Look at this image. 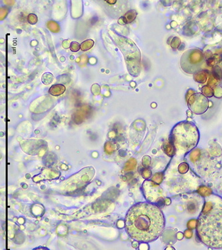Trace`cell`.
Here are the masks:
<instances>
[{"instance_id": "cell-1", "label": "cell", "mask_w": 222, "mask_h": 250, "mask_svg": "<svg viewBox=\"0 0 222 250\" xmlns=\"http://www.w3.org/2000/svg\"><path fill=\"white\" fill-rule=\"evenodd\" d=\"M165 224L162 211L149 202H140L132 206L124 220V228L131 238L146 243L156 240L160 236Z\"/></svg>"}, {"instance_id": "cell-2", "label": "cell", "mask_w": 222, "mask_h": 250, "mask_svg": "<svg viewBox=\"0 0 222 250\" xmlns=\"http://www.w3.org/2000/svg\"><path fill=\"white\" fill-rule=\"evenodd\" d=\"M198 220L200 240L210 248L222 249V197L215 194L205 197Z\"/></svg>"}, {"instance_id": "cell-3", "label": "cell", "mask_w": 222, "mask_h": 250, "mask_svg": "<svg viewBox=\"0 0 222 250\" xmlns=\"http://www.w3.org/2000/svg\"><path fill=\"white\" fill-rule=\"evenodd\" d=\"M171 144L178 150L188 152L198 144L199 133L196 126L190 123L177 124L172 130Z\"/></svg>"}, {"instance_id": "cell-4", "label": "cell", "mask_w": 222, "mask_h": 250, "mask_svg": "<svg viewBox=\"0 0 222 250\" xmlns=\"http://www.w3.org/2000/svg\"><path fill=\"white\" fill-rule=\"evenodd\" d=\"M137 12L135 10H130L123 16H122L118 20L119 24L125 25L132 22L136 17Z\"/></svg>"}, {"instance_id": "cell-5", "label": "cell", "mask_w": 222, "mask_h": 250, "mask_svg": "<svg viewBox=\"0 0 222 250\" xmlns=\"http://www.w3.org/2000/svg\"><path fill=\"white\" fill-rule=\"evenodd\" d=\"M65 87L63 84H54L49 88V94L53 96H59L65 92Z\"/></svg>"}, {"instance_id": "cell-6", "label": "cell", "mask_w": 222, "mask_h": 250, "mask_svg": "<svg viewBox=\"0 0 222 250\" xmlns=\"http://www.w3.org/2000/svg\"><path fill=\"white\" fill-rule=\"evenodd\" d=\"M199 203L197 201L196 199H190L187 204V210L189 214L191 215H194L198 212L200 208H199Z\"/></svg>"}, {"instance_id": "cell-7", "label": "cell", "mask_w": 222, "mask_h": 250, "mask_svg": "<svg viewBox=\"0 0 222 250\" xmlns=\"http://www.w3.org/2000/svg\"><path fill=\"white\" fill-rule=\"evenodd\" d=\"M198 193L202 197H207L212 194V190L207 186H201L198 188Z\"/></svg>"}, {"instance_id": "cell-8", "label": "cell", "mask_w": 222, "mask_h": 250, "mask_svg": "<svg viewBox=\"0 0 222 250\" xmlns=\"http://www.w3.org/2000/svg\"><path fill=\"white\" fill-rule=\"evenodd\" d=\"M41 81H42V83L43 84L50 85L53 81V75L51 73L46 72V73L43 74L42 77H41Z\"/></svg>"}, {"instance_id": "cell-9", "label": "cell", "mask_w": 222, "mask_h": 250, "mask_svg": "<svg viewBox=\"0 0 222 250\" xmlns=\"http://www.w3.org/2000/svg\"><path fill=\"white\" fill-rule=\"evenodd\" d=\"M47 27L51 32L53 33H58L60 31L59 26L57 23L54 21H49L47 22Z\"/></svg>"}, {"instance_id": "cell-10", "label": "cell", "mask_w": 222, "mask_h": 250, "mask_svg": "<svg viewBox=\"0 0 222 250\" xmlns=\"http://www.w3.org/2000/svg\"><path fill=\"white\" fill-rule=\"evenodd\" d=\"M93 45H94V41L92 40H87L82 43V44H81V49L83 51H88L92 48L93 46Z\"/></svg>"}, {"instance_id": "cell-11", "label": "cell", "mask_w": 222, "mask_h": 250, "mask_svg": "<svg viewBox=\"0 0 222 250\" xmlns=\"http://www.w3.org/2000/svg\"><path fill=\"white\" fill-rule=\"evenodd\" d=\"M163 179V173H157L153 175L152 177V181L155 183V184H159L162 182Z\"/></svg>"}, {"instance_id": "cell-12", "label": "cell", "mask_w": 222, "mask_h": 250, "mask_svg": "<svg viewBox=\"0 0 222 250\" xmlns=\"http://www.w3.org/2000/svg\"><path fill=\"white\" fill-rule=\"evenodd\" d=\"M163 149H164L165 152L166 153L168 156H173L174 148H173V146L172 145V144H166V145H165Z\"/></svg>"}, {"instance_id": "cell-13", "label": "cell", "mask_w": 222, "mask_h": 250, "mask_svg": "<svg viewBox=\"0 0 222 250\" xmlns=\"http://www.w3.org/2000/svg\"><path fill=\"white\" fill-rule=\"evenodd\" d=\"M198 224V220H196V219H192V220H190L188 222L187 226H188V229L193 230V229L197 228Z\"/></svg>"}, {"instance_id": "cell-14", "label": "cell", "mask_w": 222, "mask_h": 250, "mask_svg": "<svg viewBox=\"0 0 222 250\" xmlns=\"http://www.w3.org/2000/svg\"><path fill=\"white\" fill-rule=\"evenodd\" d=\"M70 50L73 52H77L81 49V45L78 42H73L70 43Z\"/></svg>"}, {"instance_id": "cell-15", "label": "cell", "mask_w": 222, "mask_h": 250, "mask_svg": "<svg viewBox=\"0 0 222 250\" xmlns=\"http://www.w3.org/2000/svg\"><path fill=\"white\" fill-rule=\"evenodd\" d=\"M189 170V166L188 164H186V163H182L178 167V171H179V172L180 173H182V174H184V173H186L187 171H188Z\"/></svg>"}, {"instance_id": "cell-16", "label": "cell", "mask_w": 222, "mask_h": 250, "mask_svg": "<svg viewBox=\"0 0 222 250\" xmlns=\"http://www.w3.org/2000/svg\"><path fill=\"white\" fill-rule=\"evenodd\" d=\"M37 20H38V19H37V17L36 14L30 13V15H28V22L30 23V24L32 25L36 24L37 22Z\"/></svg>"}, {"instance_id": "cell-17", "label": "cell", "mask_w": 222, "mask_h": 250, "mask_svg": "<svg viewBox=\"0 0 222 250\" xmlns=\"http://www.w3.org/2000/svg\"><path fill=\"white\" fill-rule=\"evenodd\" d=\"M200 151H198V150H197L196 151H194V152H192L190 154V160L192 162H196L200 158Z\"/></svg>"}, {"instance_id": "cell-18", "label": "cell", "mask_w": 222, "mask_h": 250, "mask_svg": "<svg viewBox=\"0 0 222 250\" xmlns=\"http://www.w3.org/2000/svg\"><path fill=\"white\" fill-rule=\"evenodd\" d=\"M184 237H186V238L190 239V238H191V237H192L193 231H192V229H187V230H186L185 231H184Z\"/></svg>"}, {"instance_id": "cell-19", "label": "cell", "mask_w": 222, "mask_h": 250, "mask_svg": "<svg viewBox=\"0 0 222 250\" xmlns=\"http://www.w3.org/2000/svg\"><path fill=\"white\" fill-rule=\"evenodd\" d=\"M144 173H146V175H144V177H146V178H149V177H151V173L150 170H149V169H146V170L144 171Z\"/></svg>"}, {"instance_id": "cell-20", "label": "cell", "mask_w": 222, "mask_h": 250, "mask_svg": "<svg viewBox=\"0 0 222 250\" xmlns=\"http://www.w3.org/2000/svg\"><path fill=\"white\" fill-rule=\"evenodd\" d=\"M176 236H177V239H179V240H181V239H183V237H184V235L183 233L178 232L177 233V235H176Z\"/></svg>"}, {"instance_id": "cell-21", "label": "cell", "mask_w": 222, "mask_h": 250, "mask_svg": "<svg viewBox=\"0 0 222 250\" xmlns=\"http://www.w3.org/2000/svg\"><path fill=\"white\" fill-rule=\"evenodd\" d=\"M106 3L110 4V5H113V4H115L117 1L116 0H106V1H105Z\"/></svg>"}, {"instance_id": "cell-22", "label": "cell", "mask_w": 222, "mask_h": 250, "mask_svg": "<svg viewBox=\"0 0 222 250\" xmlns=\"http://www.w3.org/2000/svg\"><path fill=\"white\" fill-rule=\"evenodd\" d=\"M33 250H49L48 248H47V247H36V248L34 249Z\"/></svg>"}, {"instance_id": "cell-23", "label": "cell", "mask_w": 222, "mask_h": 250, "mask_svg": "<svg viewBox=\"0 0 222 250\" xmlns=\"http://www.w3.org/2000/svg\"><path fill=\"white\" fill-rule=\"evenodd\" d=\"M165 250H175V249L173 248V247H171V246H168V247H167L166 248H165Z\"/></svg>"}]
</instances>
